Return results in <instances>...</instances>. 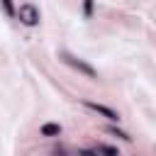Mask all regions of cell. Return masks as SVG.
I'll use <instances>...</instances> for the list:
<instances>
[{"label":"cell","instance_id":"obj_1","mask_svg":"<svg viewBox=\"0 0 156 156\" xmlns=\"http://www.w3.org/2000/svg\"><path fill=\"white\" fill-rule=\"evenodd\" d=\"M61 58H63L71 68H76L78 73H83V76H88V78H98V71H95L90 63H85L83 58H78L76 54H71V51H61Z\"/></svg>","mask_w":156,"mask_h":156},{"label":"cell","instance_id":"obj_2","mask_svg":"<svg viewBox=\"0 0 156 156\" xmlns=\"http://www.w3.org/2000/svg\"><path fill=\"white\" fill-rule=\"evenodd\" d=\"M17 17H20V22H22L24 27H37V24H39V20H41V15H39V7H37V5H32V2H24V5H20V10H17Z\"/></svg>","mask_w":156,"mask_h":156},{"label":"cell","instance_id":"obj_3","mask_svg":"<svg viewBox=\"0 0 156 156\" xmlns=\"http://www.w3.org/2000/svg\"><path fill=\"white\" fill-rule=\"evenodd\" d=\"M83 105H85L88 110H93V112H98V115L107 117L110 122H119V112H117V110H112V107H107V105H100V102H93V100H83Z\"/></svg>","mask_w":156,"mask_h":156},{"label":"cell","instance_id":"obj_4","mask_svg":"<svg viewBox=\"0 0 156 156\" xmlns=\"http://www.w3.org/2000/svg\"><path fill=\"white\" fill-rule=\"evenodd\" d=\"M58 134H61V124H56V122L41 124V136H58Z\"/></svg>","mask_w":156,"mask_h":156},{"label":"cell","instance_id":"obj_5","mask_svg":"<svg viewBox=\"0 0 156 156\" xmlns=\"http://www.w3.org/2000/svg\"><path fill=\"white\" fill-rule=\"evenodd\" d=\"M93 151H95V156H119V151L115 146H107V144H98Z\"/></svg>","mask_w":156,"mask_h":156},{"label":"cell","instance_id":"obj_6","mask_svg":"<svg viewBox=\"0 0 156 156\" xmlns=\"http://www.w3.org/2000/svg\"><path fill=\"white\" fill-rule=\"evenodd\" d=\"M107 134H112V136H117V139H122V141H132V136H129L127 132L117 129V127H107Z\"/></svg>","mask_w":156,"mask_h":156},{"label":"cell","instance_id":"obj_7","mask_svg":"<svg viewBox=\"0 0 156 156\" xmlns=\"http://www.w3.org/2000/svg\"><path fill=\"white\" fill-rule=\"evenodd\" d=\"M2 7H5V12H7V15H12V12H15V7H12V2H7V0L2 2Z\"/></svg>","mask_w":156,"mask_h":156},{"label":"cell","instance_id":"obj_8","mask_svg":"<svg viewBox=\"0 0 156 156\" xmlns=\"http://www.w3.org/2000/svg\"><path fill=\"white\" fill-rule=\"evenodd\" d=\"M83 12L90 15V12H93V2H85V5H83Z\"/></svg>","mask_w":156,"mask_h":156}]
</instances>
